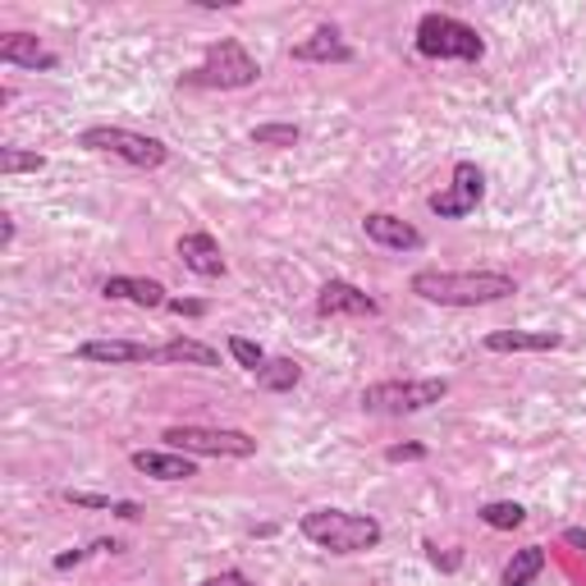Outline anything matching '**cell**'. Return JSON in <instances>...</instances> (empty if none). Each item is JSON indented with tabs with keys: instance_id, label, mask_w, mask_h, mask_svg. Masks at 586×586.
I'll return each mask as SVG.
<instances>
[{
	"instance_id": "obj_6",
	"label": "cell",
	"mask_w": 586,
	"mask_h": 586,
	"mask_svg": "<svg viewBox=\"0 0 586 586\" xmlns=\"http://www.w3.org/2000/svg\"><path fill=\"white\" fill-rule=\"evenodd\" d=\"M449 395V380L445 376H421V380H376L362 389V408L380 413V417H408L421 413Z\"/></svg>"
},
{
	"instance_id": "obj_14",
	"label": "cell",
	"mask_w": 586,
	"mask_h": 586,
	"mask_svg": "<svg viewBox=\"0 0 586 586\" xmlns=\"http://www.w3.org/2000/svg\"><path fill=\"white\" fill-rule=\"evenodd\" d=\"M129 463L151 481H188V477H198V458L175 454V449H138Z\"/></svg>"
},
{
	"instance_id": "obj_27",
	"label": "cell",
	"mask_w": 586,
	"mask_h": 586,
	"mask_svg": "<svg viewBox=\"0 0 586 586\" xmlns=\"http://www.w3.org/2000/svg\"><path fill=\"white\" fill-rule=\"evenodd\" d=\"M385 458L389 463H417V458H426V445H389Z\"/></svg>"
},
{
	"instance_id": "obj_16",
	"label": "cell",
	"mask_w": 586,
	"mask_h": 586,
	"mask_svg": "<svg viewBox=\"0 0 586 586\" xmlns=\"http://www.w3.org/2000/svg\"><path fill=\"white\" fill-rule=\"evenodd\" d=\"M0 64H19V69H56L60 56L51 47H42L32 32H6L0 37Z\"/></svg>"
},
{
	"instance_id": "obj_18",
	"label": "cell",
	"mask_w": 586,
	"mask_h": 586,
	"mask_svg": "<svg viewBox=\"0 0 586 586\" xmlns=\"http://www.w3.org/2000/svg\"><path fill=\"white\" fill-rule=\"evenodd\" d=\"M161 362H170V367H220V354L202 339L179 335V339L161 344Z\"/></svg>"
},
{
	"instance_id": "obj_8",
	"label": "cell",
	"mask_w": 586,
	"mask_h": 586,
	"mask_svg": "<svg viewBox=\"0 0 586 586\" xmlns=\"http://www.w3.org/2000/svg\"><path fill=\"white\" fill-rule=\"evenodd\" d=\"M486 198V170L477 161H454V175H449V188L431 192L426 207H431L440 220H467Z\"/></svg>"
},
{
	"instance_id": "obj_25",
	"label": "cell",
	"mask_w": 586,
	"mask_h": 586,
	"mask_svg": "<svg viewBox=\"0 0 586 586\" xmlns=\"http://www.w3.org/2000/svg\"><path fill=\"white\" fill-rule=\"evenodd\" d=\"M64 504H73V509H115L110 495H92V490H64Z\"/></svg>"
},
{
	"instance_id": "obj_4",
	"label": "cell",
	"mask_w": 586,
	"mask_h": 586,
	"mask_svg": "<svg viewBox=\"0 0 586 586\" xmlns=\"http://www.w3.org/2000/svg\"><path fill=\"white\" fill-rule=\"evenodd\" d=\"M413 47L417 56L426 60H463V64H477L486 56V42H481V32L473 23H463L454 14H421L417 19V32H413Z\"/></svg>"
},
{
	"instance_id": "obj_28",
	"label": "cell",
	"mask_w": 586,
	"mask_h": 586,
	"mask_svg": "<svg viewBox=\"0 0 586 586\" xmlns=\"http://www.w3.org/2000/svg\"><path fill=\"white\" fill-rule=\"evenodd\" d=\"M175 317H207V302H198V298H170L166 302Z\"/></svg>"
},
{
	"instance_id": "obj_9",
	"label": "cell",
	"mask_w": 586,
	"mask_h": 586,
	"mask_svg": "<svg viewBox=\"0 0 586 586\" xmlns=\"http://www.w3.org/2000/svg\"><path fill=\"white\" fill-rule=\"evenodd\" d=\"M78 362H97V367H147V362H161V344L83 339V344H78Z\"/></svg>"
},
{
	"instance_id": "obj_10",
	"label": "cell",
	"mask_w": 586,
	"mask_h": 586,
	"mask_svg": "<svg viewBox=\"0 0 586 586\" xmlns=\"http://www.w3.org/2000/svg\"><path fill=\"white\" fill-rule=\"evenodd\" d=\"M289 60H298V64H354L358 51L344 42V32L335 23H321V28H311L302 42H294Z\"/></svg>"
},
{
	"instance_id": "obj_29",
	"label": "cell",
	"mask_w": 586,
	"mask_h": 586,
	"mask_svg": "<svg viewBox=\"0 0 586 586\" xmlns=\"http://www.w3.org/2000/svg\"><path fill=\"white\" fill-rule=\"evenodd\" d=\"M426 555H431V564L445 568V573H454V568L463 564V555H440V545H426Z\"/></svg>"
},
{
	"instance_id": "obj_2",
	"label": "cell",
	"mask_w": 586,
	"mask_h": 586,
	"mask_svg": "<svg viewBox=\"0 0 586 586\" xmlns=\"http://www.w3.org/2000/svg\"><path fill=\"white\" fill-rule=\"evenodd\" d=\"M298 532L330 555H362L385 540V527L371 514H348V509H307L298 518Z\"/></svg>"
},
{
	"instance_id": "obj_1",
	"label": "cell",
	"mask_w": 586,
	"mask_h": 586,
	"mask_svg": "<svg viewBox=\"0 0 586 586\" xmlns=\"http://www.w3.org/2000/svg\"><path fill=\"white\" fill-rule=\"evenodd\" d=\"M408 289L421 302H436V307H490L518 294V280L504 276V270H440V266H426L408 280Z\"/></svg>"
},
{
	"instance_id": "obj_24",
	"label": "cell",
	"mask_w": 586,
	"mask_h": 586,
	"mask_svg": "<svg viewBox=\"0 0 586 586\" xmlns=\"http://www.w3.org/2000/svg\"><path fill=\"white\" fill-rule=\"evenodd\" d=\"M248 138H252L257 147H280V151H285V147H298V142H302V129H298V125H257Z\"/></svg>"
},
{
	"instance_id": "obj_23",
	"label": "cell",
	"mask_w": 586,
	"mask_h": 586,
	"mask_svg": "<svg viewBox=\"0 0 586 586\" xmlns=\"http://www.w3.org/2000/svg\"><path fill=\"white\" fill-rule=\"evenodd\" d=\"M229 358L239 362L244 371H252V376H257V371L266 367V348H261L257 339H248V335H229Z\"/></svg>"
},
{
	"instance_id": "obj_33",
	"label": "cell",
	"mask_w": 586,
	"mask_h": 586,
	"mask_svg": "<svg viewBox=\"0 0 586 586\" xmlns=\"http://www.w3.org/2000/svg\"><path fill=\"white\" fill-rule=\"evenodd\" d=\"M6 225H0V248H10L14 244V216H0Z\"/></svg>"
},
{
	"instance_id": "obj_15",
	"label": "cell",
	"mask_w": 586,
	"mask_h": 586,
	"mask_svg": "<svg viewBox=\"0 0 586 586\" xmlns=\"http://www.w3.org/2000/svg\"><path fill=\"white\" fill-rule=\"evenodd\" d=\"M481 344H486V354H555L564 335H555V330H490Z\"/></svg>"
},
{
	"instance_id": "obj_7",
	"label": "cell",
	"mask_w": 586,
	"mask_h": 586,
	"mask_svg": "<svg viewBox=\"0 0 586 586\" xmlns=\"http://www.w3.org/2000/svg\"><path fill=\"white\" fill-rule=\"evenodd\" d=\"M166 449L188 458H252L257 436L234 431V426H166Z\"/></svg>"
},
{
	"instance_id": "obj_30",
	"label": "cell",
	"mask_w": 586,
	"mask_h": 586,
	"mask_svg": "<svg viewBox=\"0 0 586 586\" xmlns=\"http://www.w3.org/2000/svg\"><path fill=\"white\" fill-rule=\"evenodd\" d=\"M115 518H125V523H133V518H142V504H133V499H115V509H110Z\"/></svg>"
},
{
	"instance_id": "obj_26",
	"label": "cell",
	"mask_w": 586,
	"mask_h": 586,
	"mask_svg": "<svg viewBox=\"0 0 586 586\" xmlns=\"http://www.w3.org/2000/svg\"><path fill=\"white\" fill-rule=\"evenodd\" d=\"M198 586H257L248 573H239V568H225V573H211V577H202Z\"/></svg>"
},
{
	"instance_id": "obj_32",
	"label": "cell",
	"mask_w": 586,
	"mask_h": 586,
	"mask_svg": "<svg viewBox=\"0 0 586 586\" xmlns=\"http://www.w3.org/2000/svg\"><path fill=\"white\" fill-rule=\"evenodd\" d=\"M88 559V550H69V555H56V568L64 573V568H73V564H83Z\"/></svg>"
},
{
	"instance_id": "obj_21",
	"label": "cell",
	"mask_w": 586,
	"mask_h": 586,
	"mask_svg": "<svg viewBox=\"0 0 586 586\" xmlns=\"http://www.w3.org/2000/svg\"><path fill=\"white\" fill-rule=\"evenodd\" d=\"M490 532H518L523 523H527V509L518 499H490V504H481V514H477Z\"/></svg>"
},
{
	"instance_id": "obj_31",
	"label": "cell",
	"mask_w": 586,
	"mask_h": 586,
	"mask_svg": "<svg viewBox=\"0 0 586 586\" xmlns=\"http://www.w3.org/2000/svg\"><path fill=\"white\" fill-rule=\"evenodd\" d=\"M564 545H573V550L586 555V527H564Z\"/></svg>"
},
{
	"instance_id": "obj_13",
	"label": "cell",
	"mask_w": 586,
	"mask_h": 586,
	"mask_svg": "<svg viewBox=\"0 0 586 586\" xmlns=\"http://www.w3.org/2000/svg\"><path fill=\"white\" fill-rule=\"evenodd\" d=\"M362 229H367L371 244H380V248H389V252H417V248L426 244L417 225H408V220H399V216H389V211H371V216L362 220Z\"/></svg>"
},
{
	"instance_id": "obj_12",
	"label": "cell",
	"mask_w": 586,
	"mask_h": 586,
	"mask_svg": "<svg viewBox=\"0 0 586 586\" xmlns=\"http://www.w3.org/2000/svg\"><path fill=\"white\" fill-rule=\"evenodd\" d=\"M317 317H362V321H371V317H380V302L358 285L330 280L317 294Z\"/></svg>"
},
{
	"instance_id": "obj_3",
	"label": "cell",
	"mask_w": 586,
	"mask_h": 586,
	"mask_svg": "<svg viewBox=\"0 0 586 586\" xmlns=\"http://www.w3.org/2000/svg\"><path fill=\"white\" fill-rule=\"evenodd\" d=\"M261 78V64L248 56V47L239 37H220V42L207 47L202 64L179 73V88H192V92H244Z\"/></svg>"
},
{
	"instance_id": "obj_11",
	"label": "cell",
	"mask_w": 586,
	"mask_h": 586,
	"mask_svg": "<svg viewBox=\"0 0 586 586\" xmlns=\"http://www.w3.org/2000/svg\"><path fill=\"white\" fill-rule=\"evenodd\" d=\"M175 252H179L183 270H192V276H202V280H220L225 270H229V261H225V252H220V244H216V234H207V229L179 234Z\"/></svg>"
},
{
	"instance_id": "obj_20",
	"label": "cell",
	"mask_w": 586,
	"mask_h": 586,
	"mask_svg": "<svg viewBox=\"0 0 586 586\" xmlns=\"http://www.w3.org/2000/svg\"><path fill=\"white\" fill-rule=\"evenodd\" d=\"M298 380H302V367L294 358H266V367L257 371V389H266V395H289Z\"/></svg>"
},
{
	"instance_id": "obj_19",
	"label": "cell",
	"mask_w": 586,
	"mask_h": 586,
	"mask_svg": "<svg viewBox=\"0 0 586 586\" xmlns=\"http://www.w3.org/2000/svg\"><path fill=\"white\" fill-rule=\"evenodd\" d=\"M540 573H545V550L540 545H523V550H514V559L504 564L499 586H532Z\"/></svg>"
},
{
	"instance_id": "obj_22",
	"label": "cell",
	"mask_w": 586,
	"mask_h": 586,
	"mask_svg": "<svg viewBox=\"0 0 586 586\" xmlns=\"http://www.w3.org/2000/svg\"><path fill=\"white\" fill-rule=\"evenodd\" d=\"M47 170L42 151H23V147H0V175H37Z\"/></svg>"
},
{
	"instance_id": "obj_5",
	"label": "cell",
	"mask_w": 586,
	"mask_h": 586,
	"mask_svg": "<svg viewBox=\"0 0 586 586\" xmlns=\"http://www.w3.org/2000/svg\"><path fill=\"white\" fill-rule=\"evenodd\" d=\"M78 147L88 151H101V156H115L133 170H161L170 161V147L161 138H147V133H133V129H120V125H92L78 133Z\"/></svg>"
},
{
	"instance_id": "obj_17",
	"label": "cell",
	"mask_w": 586,
	"mask_h": 586,
	"mask_svg": "<svg viewBox=\"0 0 586 586\" xmlns=\"http://www.w3.org/2000/svg\"><path fill=\"white\" fill-rule=\"evenodd\" d=\"M101 298L133 302V307H166L170 302L161 280H142V276H110V280H101Z\"/></svg>"
}]
</instances>
